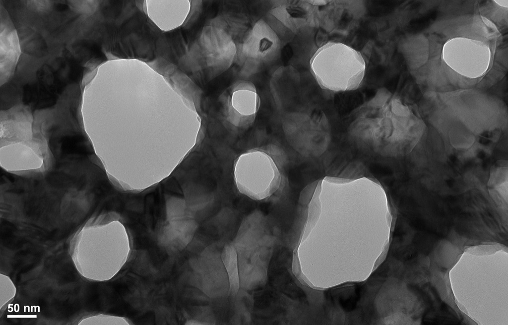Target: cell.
Wrapping results in <instances>:
<instances>
[{
  "instance_id": "obj_1",
  "label": "cell",
  "mask_w": 508,
  "mask_h": 325,
  "mask_svg": "<svg viewBox=\"0 0 508 325\" xmlns=\"http://www.w3.org/2000/svg\"><path fill=\"white\" fill-rule=\"evenodd\" d=\"M106 216L89 220L70 241L69 252L79 273L90 280L105 281L115 275L126 262L128 246H120L112 229L115 221Z\"/></svg>"
},
{
  "instance_id": "obj_2",
  "label": "cell",
  "mask_w": 508,
  "mask_h": 325,
  "mask_svg": "<svg viewBox=\"0 0 508 325\" xmlns=\"http://www.w3.org/2000/svg\"><path fill=\"white\" fill-rule=\"evenodd\" d=\"M310 65L321 87L336 92L358 88L365 71V63L359 52L342 43L333 42L319 48Z\"/></svg>"
},
{
  "instance_id": "obj_3",
  "label": "cell",
  "mask_w": 508,
  "mask_h": 325,
  "mask_svg": "<svg viewBox=\"0 0 508 325\" xmlns=\"http://www.w3.org/2000/svg\"><path fill=\"white\" fill-rule=\"evenodd\" d=\"M278 155L268 149L257 148L241 154L234 164V178L240 193L253 199L272 196L284 182Z\"/></svg>"
},
{
  "instance_id": "obj_4",
  "label": "cell",
  "mask_w": 508,
  "mask_h": 325,
  "mask_svg": "<svg viewBox=\"0 0 508 325\" xmlns=\"http://www.w3.org/2000/svg\"><path fill=\"white\" fill-rule=\"evenodd\" d=\"M259 104V98L253 83L243 81L235 84L227 99L226 124L236 130L248 129L254 121Z\"/></svg>"
},
{
  "instance_id": "obj_5",
  "label": "cell",
  "mask_w": 508,
  "mask_h": 325,
  "mask_svg": "<svg viewBox=\"0 0 508 325\" xmlns=\"http://www.w3.org/2000/svg\"><path fill=\"white\" fill-rule=\"evenodd\" d=\"M0 72L3 73L4 80L6 76L8 78L13 72L18 58L20 49L16 30L7 16L3 12L0 14Z\"/></svg>"
},
{
  "instance_id": "obj_6",
  "label": "cell",
  "mask_w": 508,
  "mask_h": 325,
  "mask_svg": "<svg viewBox=\"0 0 508 325\" xmlns=\"http://www.w3.org/2000/svg\"><path fill=\"white\" fill-rule=\"evenodd\" d=\"M79 325H130L128 320L123 317L100 314L81 319Z\"/></svg>"
},
{
  "instance_id": "obj_7",
  "label": "cell",
  "mask_w": 508,
  "mask_h": 325,
  "mask_svg": "<svg viewBox=\"0 0 508 325\" xmlns=\"http://www.w3.org/2000/svg\"><path fill=\"white\" fill-rule=\"evenodd\" d=\"M71 7L74 9H77L78 11L82 12H91L93 11V9L91 8V5H95V1H86V3H84V1H82V3H80V1H70Z\"/></svg>"
},
{
  "instance_id": "obj_8",
  "label": "cell",
  "mask_w": 508,
  "mask_h": 325,
  "mask_svg": "<svg viewBox=\"0 0 508 325\" xmlns=\"http://www.w3.org/2000/svg\"><path fill=\"white\" fill-rule=\"evenodd\" d=\"M495 1L501 6H508V0H497Z\"/></svg>"
}]
</instances>
